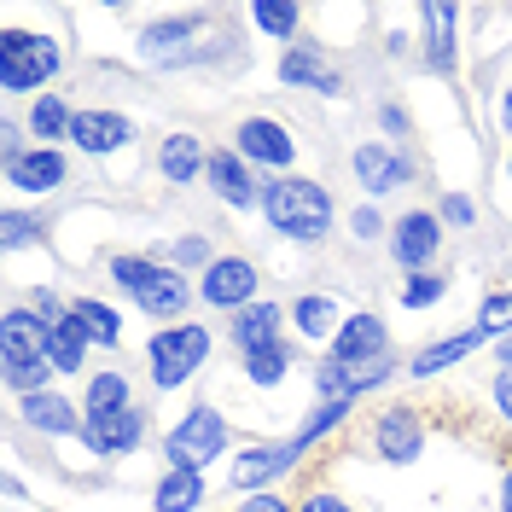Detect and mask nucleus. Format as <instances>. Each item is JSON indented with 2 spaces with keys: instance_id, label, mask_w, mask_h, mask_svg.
<instances>
[{
  "instance_id": "aec40b11",
  "label": "nucleus",
  "mask_w": 512,
  "mask_h": 512,
  "mask_svg": "<svg viewBox=\"0 0 512 512\" xmlns=\"http://www.w3.org/2000/svg\"><path fill=\"white\" fill-rule=\"evenodd\" d=\"M24 419H30L35 431H47V437H82V419H76V408L64 402L59 390H35V396H24Z\"/></svg>"
},
{
  "instance_id": "c9c22d12",
  "label": "nucleus",
  "mask_w": 512,
  "mask_h": 512,
  "mask_svg": "<svg viewBox=\"0 0 512 512\" xmlns=\"http://www.w3.org/2000/svg\"><path fill=\"white\" fill-rule=\"evenodd\" d=\"M175 262H181V268H210L216 256H210L204 239H181V245H175Z\"/></svg>"
},
{
  "instance_id": "6ab92c4d",
  "label": "nucleus",
  "mask_w": 512,
  "mask_h": 512,
  "mask_svg": "<svg viewBox=\"0 0 512 512\" xmlns=\"http://www.w3.org/2000/svg\"><path fill=\"white\" fill-rule=\"evenodd\" d=\"M280 309L274 303H251V309H239V320H233V344L245 355H262V350H274L280 344Z\"/></svg>"
},
{
  "instance_id": "ea45409f",
  "label": "nucleus",
  "mask_w": 512,
  "mask_h": 512,
  "mask_svg": "<svg viewBox=\"0 0 512 512\" xmlns=\"http://www.w3.org/2000/svg\"><path fill=\"white\" fill-rule=\"evenodd\" d=\"M239 512H291V507L280 501V495H251V501H245Z\"/></svg>"
},
{
  "instance_id": "0eeeda50",
  "label": "nucleus",
  "mask_w": 512,
  "mask_h": 512,
  "mask_svg": "<svg viewBox=\"0 0 512 512\" xmlns=\"http://www.w3.org/2000/svg\"><path fill=\"white\" fill-rule=\"evenodd\" d=\"M256 274L245 256H216L210 268H204V303L210 309H251L256 303Z\"/></svg>"
},
{
  "instance_id": "7ed1b4c3",
  "label": "nucleus",
  "mask_w": 512,
  "mask_h": 512,
  "mask_svg": "<svg viewBox=\"0 0 512 512\" xmlns=\"http://www.w3.org/2000/svg\"><path fill=\"white\" fill-rule=\"evenodd\" d=\"M111 280L146 309L152 320H181L187 315V280L175 274V268H158V262H146V256H117L111 262Z\"/></svg>"
},
{
  "instance_id": "393cba45",
  "label": "nucleus",
  "mask_w": 512,
  "mask_h": 512,
  "mask_svg": "<svg viewBox=\"0 0 512 512\" xmlns=\"http://www.w3.org/2000/svg\"><path fill=\"white\" fill-rule=\"evenodd\" d=\"M47 361H53V373H82V361H88V338H82V326L64 315L47 326Z\"/></svg>"
},
{
  "instance_id": "c756f323",
  "label": "nucleus",
  "mask_w": 512,
  "mask_h": 512,
  "mask_svg": "<svg viewBox=\"0 0 512 512\" xmlns=\"http://www.w3.org/2000/svg\"><path fill=\"white\" fill-rule=\"evenodd\" d=\"M70 123H76V111H64V99L41 94L30 111V128L41 134V140H59V134H70Z\"/></svg>"
},
{
  "instance_id": "9d476101",
  "label": "nucleus",
  "mask_w": 512,
  "mask_h": 512,
  "mask_svg": "<svg viewBox=\"0 0 512 512\" xmlns=\"http://www.w3.org/2000/svg\"><path fill=\"white\" fill-rule=\"evenodd\" d=\"M437 245H443V216H431V210H408L390 227V251H396L402 268H425L437 256Z\"/></svg>"
},
{
  "instance_id": "5701e85b",
  "label": "nucleus",
  "mask_w": 512,
  "mask_h": 512,
  "mask_svg": "<svg viewBox=\"0 0 512 512\" xmlns=\"http://www.w3.org/2000/svg\"><path fill=\"white\" fill-rule=\"evenodd\" d=\"M483 338V326H472V332H454V338H443V344H431V350H419L414 355V379H431V373H443V367H460L466 355L478 350Z\"/></svg>"
},
{
  "instance_id": "b1692460",
  "label": "nucleus",
  "mask_w": 512,
  "mask_h": 512,
  "mask_svg": "<svg viewBox=\"0 0 512 512\" xmlns=\"http://www.w3.org/2000/svg\"><path fill=\"white\" fill-rule=\"evenodd\" d=\"M198 30V18H169V24H152V30L140 35V53L152 64H175L187 59V35Z\"/></svg>"
},
{
  "instance_id": "37998d69",
  "label": "nucleus",
  "mask_w": 512,
  "mask_h": 512,
  "mask_svg": "<svg viewBox=\"0 0 512 512\" xmlns=\"http://www.w3.org/2000/svg\"><path fill=\"white\" fill-rule=\"evenodd\" d=\"M501 123H507V134H512V88L501 94Z\"/></svg>"
},
{
  "instance_id": "a878e982",
  "label": "nucleus",
  "mask_w": 512,
  "mask_h": 512,
  "mask_svg": "<svg viewBox=\"0 0 512 512\" xmlns=\"http://www.w3.org/2000/svg\"><path fill=\"white\" fill-rule=\"evenodd\" d=\"M158 169H163V181H198V169H210V158L198 152L192 134H169L158 146Z\"/></svg>"
},
{
  "instance_id": "f8f14e48",
  "label": "nucleus",
  "mask_w": 512,
  "mask_h": 512,
  "mask_svg": "<svg viewBox=\"0 0 512 512\" xmlns=\"http://www.w3.org/2000/svg\"><path fill=\"white\" fill-rule=\"evenodd\" d=\"M140 431H146V419L140 408H117V414H88L82 419V443L94 448V454H128V448L140 443Z\"/></svg>"
},
{
  "instance_id": "20e7f679",
  "label": "nucleus",
  "mask_w": 512,
  "mask_h": 512,
  "mask_svg": "<svg viewBox=\"0 0 512 512\" xmlns=\"http://www.w3.org/2000/svg\"><path fill=\"white\" fill-rule=\"evenodd\" d=\"M204 355H210V332L204 326H163L158 338L146 344V361H152V384L158 390H181V384L204 367Z\"/></svg>"
},
{
  "instance_id": "39448f33",
  "label": "nucleus",
  "mask_w": 512,
  "mask_h": 512,
  "mask_svg": "<svg viewBox=\"0 0 512 512\" xmlns=\"http://www.w3.org/2000/svg\"><path fill=\"white\" fill-rule=\"evenodd\" d=\"M53 70H59V47L47 35H30V30L0 35V82H6V94H30Z\"/></svg>"
},
{
  "instance_id": "72a5a7b5",
  "label": "nucleus",
  "mask_w": 512,
  "mask_h": 512,
  "mask_svg": "<svg viewBox=\"0 0 512 512\" xmlns=\"http://www.w3.org/2000/svg\"><path fill=\"white\" fill-rule=\"evenodd\" d=\"M443 291H448L443 274H414V280L402 286V303H408V309H425V303H437Z\"/></svg>"
},
{
  "instance_id": "423d86ee",
  "label": "nucleus",
  "mask_w": 512,
  "mask_h": 512,
  "mask_svg": "<svg viewBox=\"0 0 512 512\" xmlns=\"http://www.w3.org/2000/svg\"><path fill=\"white\" fill-rule=\"evenodd\" d=\"M222 448H227V419L216 414V408H192V414H181V425L169 431L163 454H169V466H181V472H204L210 460H222Z\"/></svg>"
},
{
  "instance_id": "4be33fe9",
  "label": "nucleus",
  "mask_w": 512,
  "mask_h": 512,
  "mask_svg": "<svg viewBox=\"0 0 512 512\" xmlns=\"http://www.w3.org/2000/svg\"><path fill=\"white\" fill-rule=\"evenodd\" d=\"M152 507L158 512H198L204 507V472H181V466H169L152 489Z\"/></svg>"
},
{
  "instance_id": "c85d7f7f",
  "label": "nucleus",
  "mask_w": 512,
  "mask_h": 512,
  "mask_svg": "<svg viewBox=\"0 0 512 512\" xmlns=\"http://www.w3.org/2000/svg\"><path fill=\"white\" fill-rule=\"evenodd\" d=\"M117 408H134L128 379L123 373H94L88 379V414H117Z\"/></svg>"
},
{
  "instance_id": "e433bc0d",
  "label": "nucleus",
  "mask_w": 512,
  "mask_h": 512,
  "mask_svg": "<svg viewBox=\"0 0 512 512\" xmlns=\"http://www.w3.org/2000/svg\"><path fill=\"white\" fill-rule=\"evenodd\" d=\"M35 233H41V222H30V216H6V245H12V251L30 245Z\"/></svg>"
},
{
  "instance_id": "dca6fc26",
  "label": "nucleus",
  "mask_w": 512,
  "mask_h": 512,
  "mask_svg": "<svg viewBox=\"0 0 512 512\" xmlns=\"http://www.w3.org/2000/svg\"><path fill=\"white\" fill-rule=\"evenodd\" d=\"M355 175H361V187L367 192H396L414 181V163L402 158L396 146H355Z\"/></svg>"
},
{
  "instance_id": "9b49d317",
  "label": "nucleus",
  "mask_w": 512,
  "mask_h": 512,
  "mask_svg": "<svg viewBox=\"0 0 512 512\" xmlns=\"http://www.w3.org/2000/svg\"><path fill=\"white\" fill-rule=\"evenodd\" d=\"M373 448H379V460H390V466H414L419 448H425V425H419L414 408H390V414H379Z\"/></svg>"
},
{
  "instance_id": "bb28decb",
  "label": "nucleus",
  "mask_w": 512,
  "mask_h": 512,
  "mask_svg": "<svg viewBox=\"0 0 512 512\" xmlns=\"http://www.w3.org/2000/svg\"><path fill=\"white\" fill-rule=\"evenodd\" d=\"M70 320L82 326V338H88V344H117V338H123L117 309H111V303H94V297H76V303H70Z\"/></svg>"
},
{
  "instance_id": "f704fd0d",
  "label": "nucleus",
  "mask_w": 512,
  "mask_h": 512,
  "mask_svg": "<svg viewBox=\"0 0 512 512\" xmlns=\"http://www.w3.org/2000/svg\"><path fill=\"white\" fill-rule=\"evenodd\" d=\"M437 216H443L448 227H472V216H478V210H472V198H460V192H448L443 204H437Z\"/></svg>"
},
{
  "instance_id": "f03ea898",
  "label": "nucleus",
  "mask_w": 512,
  "mask_h": 512,
  "mask_svg": "<svg viewBox=\"0 0 512 512\" xmlns=\"http://www.w3.org/2000/svg\"><path fill=\"white\" fill-rule=\"evenodd\" d=\"M0 373H6V390L18 396H35L47 390V320H35L30 309H6V326H0Z\"/></svg>"
},
{
  "instance_id": "a211bd4d",
  "label": "nucleus",
  "mask_w": 512,
  "mask_h": 512,
  "mask_svg": "<svg viewBox=\"0 0 512 512\" xmlns=\"http://www.w3.org/2000/svg\"><path fill=\"white\" fill-rule=\"evenodd\" d=\"M6 181L24 187V192H53V187H64V158L53 146H35L18 163H6Z\"/></svg>"
},
{
  "instance_id": "4c0bfd02",
  "label": "nucleus",
  "mask_w": 512,
  "mask_h": 512,
  "mask_svg": "<svg viewBox=\"0 0 512 512\" xmlns=\"http://www.w3.org/2000/svg\"><path fill=\"white\" fill-rule=\"evenodd\" d=\"M350 227H355V239H379V233H384V222H379V210H373V204H361V210L350 216Z\"/></svg>"
},
{
  "instance_id": "2eb2a0df",
  "label": "nucleus",
  "mask_w": 512,
  "mask_h": 512,
  "mask_svg": "<svg viewBox=\"0 0 512 512\" xmlns=\"http://www.w3.org/2000/svg\"><path fill=\"white\" fill-rule=\"evenodd\" d=\"M204 181L210 192L233 204V210H245V204H262V187L251 181V163L239 158V152H210V169H204Z\"/></svg>"
},
{
  "instance_id": "4468645a",
  "label": "nucleus",
  "mask_w": 512,
  "mask_h": 512,
  "mask_svg": "<svg viewBox=\"0 0 512 512\" xmlns=\"http://www.w3.org/2000/svg\"><path fill=\"white\" fill-rule=\"evenodd\" d=\"M390 355V332L379 315H344L338 338H332V361H384Z\"/></svg>"
},
{
  "instance_id": "58836bf2",
  "label": "nucleus",
  "mask_w": 512,
  "mask_h": 512,
  "mask_svg": "<svg viewBox=\"0 0 512 512\" xmlns=\"http://www.w3.org/2000/svg\"><path fill=\"white\" fill-rule=\"evenodd\" d=\"M297 512H350V507H344L338 495H320V489H315V495H309V501H303Z\"/></svg>"
},
{
  "instance_id": "79ce46f5",
  "label": "nucleus",
  "mask_w": 512,
  "mask_h": 512,
  "mask_svg": "<svg viewBox=\"0 0 512 512\" xmlns=\"http://www.w3.org/2000/svg\"><path fill=\"white\" fill-rule=\"evenodd\" d=\"M379 123L390 128V134H402V128H408V117H402V111H396V105H384V111H379Z\"/></svg>"
},
{
  "instance_id": "c03bdc74",
  "label": "nucleus",
  "mask_w": 512,
  "mask_h": 512,
  "mask_svg": "<svg viewBox=\"0 0 512 512\" xmlns=\"http://www.w3.org/2000/svg\"><path fill=\"white\" fill-rule=\"evenodd\" d=\"M501 373H512V338H501Z\"/></svg>"
},
{
  "instance_id": "473e14b6",
  "label": "nucleus",
  "mask_w": 512,
  "mask_h": 512,
  "mask_svg": "<svg viewBox=\"0 0 512 512\" xmlns=\"http://www.w3.org/2000/svg\"><path fill=\"white\" fill-rule=\"evenodd\" d=\"M251 18H256V30H268V35H297V24H303L297 6H256Z\"/></svg>"
},
{
  "instance_id": "1a4fd4ad",
  "label": "nucleus",
  "mask_w": 512,
  "mask_h": 512,
  "mask_svg": "<svg viewBox=\"0 0 512 512\" xmlns=\"http://www.w3.org/2000/svg\"><path fill=\"white\" fill-rule=\"evenodd\" d=\"M297 454H303V443L291 437V443H262V448H245L239 460H233V489H251V495H262V483H274V478H286L291 466H297Z\"/></svg>"
},
{
  "instance_id": "2f4dec72",
  "label": "nucleus",
  "mask_w": 512,
  "mask_h": 512,
  "mask_svg": "<svg viewBox=\"0 0 512 512\" xmlns=\"http://www.w3.org/2000/svg\"><path fill=\"white\" fill-rule=\"evenodd\" d=\"M478 326L489 332V338H512V291H495V297H483Z\"/></svg>"
},
{
  "instance_id": "f3484780",
  "label": "nucleus",
  "mask_w": 512,
  "mask_h": 512,
  "mask_svg": "<svg viewBox=\"0 0 512 512\" xmlns=\"http://www.w3.org/2000/svg\"><path fill=\"white\" fill-rule=\"evenodd\" d=\"M280 82L286 88H326V94H344V82H338V70H326L315 47H286V59H280Z\"/></svg>"
},
{
  "instance_id": "49530a36",
  "label": "nucleus",
  "mask_w": 512,
  "mask_h": 512,
  "mask_svg": "<svg viewBox=\"0 0 512 512\" xmlns=\"http://www.w3.org/2000/svg\"><path fill=\"white\" fill-rule=\"evenodd\" d=\"M507 175H512V152H507Z\"/></svg>"
},
{
  "instance_id": "412c9836",
  "label": "nucleus",
  "mask_w": 512,
  "mask_h": 512,
  "mask_svg": "<svg viewBox=\"0 0 512 512\" xmlns=\"http://www.w3.org/2000/svg\"><path fill=\"white\" fill-rule=\"evenodd\" d=\"M419 18H425V64H431L437 76H448V70H454V6L431 0Z\"/></svg>"
},
{
  "instance_id": "a19ab883",
  "label": "nucleus",
  "mask_w": 512,
  "mask_h": 512,
  "mask_svg": "<svg viewBox=\"0 0 512 512\" xmlns=\"http://www.w3.org/2000/svg\"><path fill=\"white\" fill-rule=\"evenodd\" d=\"M495 402H501V414H507V425H512V373L495 379Z\"/></svg>"
},
{
  "instance_id": "7c9ffc66",
  "label": "nucleus",
  "mask_w": 512,
  "mask_h": 512,
  "mask_svg": "<svg viewBox=\"0 0 512 512\" xmlns=\"http://www.w3.org/2000/svg\"><path fill=\"white\" fill-rule=\"evenodd\" d=\"M286 367H291L286 344H274V350H262V355H245V373H251V384H280V379H286Z\"/></svg>"
},
{
  "instance_id": "ddd939ff",
  "label": "nucleus",
  "mask_w": 512,
  "mask_h": 512,
  "mask_svg": "<svg viewBox=\"0 0 512 512\" xmlns=\"http://www.w3.org/2000/svg\"><path fill=\"white\" fill-rule=\"evenodd\" d=\"M70 140H76L88 158H105V152H117V146H128V140H134V123H128L123 111H76Z\"/></svg>"
},
{
  "instance_id": "a18cd8bd",
  "label": "nucleus",
  "mask_w": 512,
  "mask_h": 512,
  "mask_svg": "<svg viewBox=\"0 0 512 512\" xmlns=\"http://www.w3.org/2000/svg\"><path fill=\"white\" fill-rule=\"evenodd\" d=\"M501 512H512V472H507V483H501Z\"/></svg>"
},
{
  "instance_id": "f257e3e1",
  "label": "nucleus",
  "mask_w": 512,
  "mask_h": 512,
  "mask_svg": "<svg viewBox=\"0 0 512 512\" xmlns=\"http://www.w3.org/2000/svg\"><path fill=\"white\" fill-rule=\"evenodd\" d=\"M262 216H268L274 233L309 245V239H326V227H332V198H326V187L303 181V175H280V181L262 187Z\"/></svg>"
},
{
  "instance_id": "6e6552de",
  "label": "nucleus",
  "mask_w": 512,
  "mask_h": 512,
  "mask_svg": "<svg viewBox=\"0 0 512 512\" xmlns=\"http://www.w3.org/2000/svg\"><path fill=\"white\" fill-rule=\"evenodd\" d=\"M233 146H239L245 163H262V169H291V158H297L286 123H274V117H245L239 134H233Z\"/></svg>"
},
{
  "instance_id": "cd10ccee",
  "label": "nucleus",
  "mask_w": 512,
  "mask_h": 512,
  "mask_svg": "<svg viewBox=\"0 0 512 512\" xmlns=\"http://www.w3.org/2000/svg\"><path fill=\"white\" fill-rule=\"evenodd\" d=\"M291 320H297V332L303 338H338V326H344V315H338V303L332 297H297V309H291Z\"/></svg>"
}]
</instances>
